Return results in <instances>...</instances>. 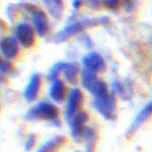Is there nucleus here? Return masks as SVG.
Here are the masks:
<instances>
[{"instance_id":"10","label":"nucleus","mask_w":152,"mask_h":152,"mask_svg":"<svg viewBox=\"0 0 152 152\" xmlns=\"http://www.w3.org/2000/svg\"><path fill=\"white\" fill-rule=\"evenodd\" d=\"M151 115H152V100L149 101L147 104L139 111V113L136 115V117L134 118V120H133V122L131 123V125H130L129 128L127 129L126 136L127 137L131 136L133 133L137 130L138 127H139L142 123H144Z\"/></svg>"},{"instance_id":"24","label":"nucleus","mask_w":152,"mask_h":152,"mask_svg":"<svg viewBox=\"0 0 152 152\" xmlns=\"http://www.w3.org/2000/svg\"><path fill=\"white\" fill-rule=\"evenodd\" d=\"M135 4L133 1H124V8H125L126 11H132L133 8H134Z\"/></svg>"},{"instance_id":"27","label":"nucleus","mask_w":152,"mask_h":152,"mask_svg":"<svg viewBox=\"0 0 152 152\" xmlns=\"http://www.w3.org/2000/svg\"><path fill=\"white\" fill-rule=\"evenodd\" d=\"M76 152H79V151H76Z\"/></svg>"},{"instance_id":"3","label":"nucleus","mask_w":152,"mask_h":152,"mask_svg":"<svg viewBox=\"0 0 152 152\" xmlns=\"http://www.w3.org/2000/svg\"><path fill=\"white\" fill-rule=\"evenodd\" d=\"M81 83L86 90L90 92L92 95H94L95 98L109 94L107 84L104 81L98 79L96 73L83 69L82 74H81Z\"/></svg>"},{"instance_id":"23","label":"nucleus","mask_w":152,"mask_h":152,"mask_svg":"<svg viewBox=\"0 0 152 152\" xmlns=\"http://www.w3.org/2000/svg\"><path fill=\"white\" fill-rule=\"evenodd\" d=\"M81 41L84 43V45H85L87 48H91L92 46H93V41H92L91 38L85 33L82 34V36H81Z\"/></svg>"},{"instance_id":"25","label":"nucleus","mask_w":152,"mask_h":152,"mask_svg":"<svg viewBox=\"0 0 152 152\" xmlns=\"http://www.w3.org/2000/svg\"><path fill=\"white\" fill-rule=\"evenodd\" d=\"M81 4H82V2L81 1H78V0H75V1H72V7L74 8L75 10H77L78 8L81 6Z\"/></svg>"},{"instance_id":"7","label":"nucleus","mask_w":152,"mask_h":152,"mask_svg":"<svg viewBox=\"0 0 152 152\" xmlns=\"http://www.w3.org/2000/svg\"><path fill=\"white\" fill-rule=\"evenodd\" d=\"M88 120V114L85 111L78 112L70 122V134L75 142L82 141L83 132L85 130V123Z\"/></svg>"},{"instance_id":"1","label":"nucleus","mask_w":152,"mask_h":152,"mask_svg":"<svg viewBox=\"0 0 152 152\" xmlns=\"http://www.w3.org/2000/svg\"><path fill=\"white\" fill-rule=\"evenodd\" d=\"M109 23L108 17H98V18H83L81 20L75 21L73 23H70L68 25L61 29L54 35L52 40L55 43H61L66 41L73 35L82 32L84 29L93 27L96 25H106Z\"/></svg>"},{"instance_id":"22","label":"nucleus","mask_w":152,"mask_h":152,"mask_svg":"<svg viewBox=\"0 0 152 152\" xmlns=\"http://www.w3.org/2000/svg\"><path fill=\"white\" fill-rule=\"evenodd\" d=\"M103 4L111 10H116L120 6V1H117V0H105V1H103Z\"/></svg>"},{"instance_id":"21","label":"nucleus","mask_w":152,"mask_h":152,"mask_svg":"<svg viewBox=\"0 0 152 152\" xmlns=\"http://www.w3.org/2000/svg\"><path fill=\"white\" fill-rule=\"evenodd\" d=\"M12 69L11 64L8 62V60H5V59H1V64H0V71H1V74L3 75L5 73L10 72Z\"/></svg>"},{"instance_id":"8","label":"nucleus","mask_w":152,"mask_h":152,"mask_svg":"<svg viewBox=\"0 0 152 152\" xmlns=\"http://www.w3.org/2000/svg\"><path fill=\"white\" fill-rule=\"evenodd\" d=\"M82 63L84 69L93 73L102 72L106 68V63H105L103 57L95 51L86 54L82 59Z\"/></svg>"},{"instance_id":"9","label":"nucleus","mask_w":152,"mask_h":152,"mask_svg":"<svg viewBox=\"0 0 152 152\" xmlns=\"http://www.w3.org/2000/svg\"><path fill=\"white\" fill-rule=\"evenodd\" d=\"M0 49H1L2 55L5 58H15L19 53V44L17 38L13 36H6L2 38L1 42H0Z\"/></svg>"},{"instance_id":"26","label":"nucleus","mask_w":152,"mask_h":152,"mask_svg":"<svg viewBox=\"0 0 152 152\" xmlns=\"http://www.w3.org/2000/svg\"><path fill=\"white\" fill-rule=\"evenodd\" d=\"M88 4L91 5V6H93V7H99L100 1H88Z\"/></svg>"},{"instance_id":"17","label":"nucleus","mask_w":152,"mask_h":152,"mask_svg":"<svg viewBox=\"0 0 152 152\" xmlns=\"http://www.w3.org/2000/svg\"><path fill=\"white\" fill-rule=\"evenodd\" d=\"M82 139L86 142V152H95V143H96V132L91 127H86L83 132Z\"/></svg>"},{"instance_id":"2","label":"nucleus","mask_w":152,"mask_h":152,"mask_svg":"<svg viewBox=\"0 0 152 152\" xmlns=\"http://www.w3.org/2000/svg\"><path fill=\"white\" fill-rule=\"evenodd\" d=\"M58 116V109L54 104L47 101L37 103L27 111L25 118L27 120H47L52 122L56 120Z\"/></svg>"},{"instance_id":"4","label":"nucleus","mask_w":152,"mask_h":152,"mask_svg":"<svg viewBox=\"0 0 152 152\" xmlns=\"http://www.w3.org/2000/svg\"><path fill=\"white\" fill-rule=\"evenodd\" d=\"M93 107L98 111L103 118L109 121H114L117 117L116 99L113 94H107L105 96L94 98Z\"/></svg>"},{"instance_id":"5","label":"nucleus","mask_w":152,"mask_h":152,"mask_svg":"<svg viewBox=\"0 0 152 152\" xmlns=\"http://www.w3.org/2000/svg\"><path fill=\"white\" fill-rule=\"evenodd\" d=\"M83 102V94L80 89L74 88L71 89L68 94V101H67L66 112H65V119L70 123L74 116L77 114L79 107L82 105Z\"/></svg>"},{"instance_id":"6","label":"nucleus","mask_w":152,"mask_h":152,"mask_svg":"<svg viewBox=\"0 0 152 152\" xmlns=\"http://www.w3.org/2000/svg\"><path fill=\"white\" fill-rule=\"evenodd\" d=\"M15 34L18 42L23 47L30 48L34 45L35 42L34 29L30 24L25 22L19 23L15 28Z\"/></svg>"},{"instance_id":"11","label":"nucleus","mask_w":152,"mask_h":152,"mask_svg":"<svg viewBox=\"0 0 152 152\" xmlns=\"http://www.w3.org/2000/svg\"><path fill=\"white\" fill-rule=\"evenodd\" d=\"M40 84H41V76L38 73H35L30 77V80L23 91L24 99L27 102H32L37 98Z\"/></svg>"},{"instance_id":"14","label":"nucleus","mask_w":152,"mask_h":152,"mask_svg":"<svg viewBox=\"0 0 152 152\" xmlns=\"http://www.w3.org/2000/svg\"><path fill=\"white\" fill-rule=\"evenodd\" d=\"M64 77L70 84L76 85L78 82V73H79V67L75 62H65V66L63 68Z\"/></svg>"},{"instance_id":"16","label":"nucleus","mask_w":152,"mask_h":152,"mask_svg":"<svg viewBox=\"0 0 152 152\" xmlns=\"http://www.w3.org/2000/svg\"><path fill=\"white\" fill-rule=\"evenodd\" d=\"M64 136L62 135H56L52 138H50L49 140H47L44 144H42L38 148V150L36 152H54L57 148H59L60 146H62L65 143Z\"/></svg>"},{"instance_id":"13","label":"nucleus","mask_w":152,"mask_h":152,"mask_svg":"<svg viewBox=\"0 0 152 152\" xmlns=\"http://www.w3.org/2000/svg\"><path fill=\"white\" fill-rule=\"evenodd\" d=\"M49 95L51 98L53 99V101H55L56 103H62L64 101L65 86L60 79H57L52 82L50 87Z\"/></svg>"},{"instance_id":"18","label":"nucleus","mask_w":152,"mask_h":152,"mask_svg":"<svg viewBox=\"0 0 152 152\" xmlns=\"http://www.w3.org/2000/svg\"><path fill=\"white\" fill-rule=\"evenodd\" d=\"M65 66V62H57L51 67V69L49 70L47 74V78L49 79L51 82L55 81L58 79V76H59V73L61 71H63V68Z\"/></svg>"},{"instance_id":"12","label":"nucleus","mask_w":152,"mask_h":152,"mask_svg":"<svg viewBox=\"0 0 152 152\" xmlns=\"http://www.w3.org/2000/svg\"><path fill=\"white\" fill-rule=\"evenodd\" d=\"M32 20H33L35 30L39 36H45L49 29V22H48L47 16L41 9L38 8L37 10L32 13Z\"/></svg>"},{"instance_id":"19","label":"nucleus","mask_w":152,"mask_h":152,"mask_svg":"<svg viewBox=\"0 0 152 152\" xmlns=\"http://www.w3.org/2000/svg\"><path fill=\"white\" fill-rule=\"evenodd\" d=\"M111 86H112L113 91L115 92L116 94H118L122 99H128V97H129L128 91L126 90L125 86L122 83H120V81L113 80L112 83H111Z\"/></svg>"},{"instance_id":"15","label":"nucleus","mask_w":152,"mask_h":152,"mask_svg":"<svg viewBox=\"0 0 152 152\" xmlns=\"http://www.w3.org/2000/svg\"><path fill=\"white\" fill-rule=\"evenodd\" d=\"M43 3L47 8L48 12L50 13V15L53 18L60 20L63 15V10H64V5L63 2L60 0H45L43 1Z\"/></svg>"},{"instance_id":"20","label":"nucleus","mask_w":152,"mask_h":152,"mask_svg":"<svg viewBox=\"0 0 152 152\" xmlns=\"http://www.w3.org/2000/svg\"><path fill=\"white\" fill-rule=\"evenodd\" d=\"M35 143H36V136H35V134H33V133H32V134H29L26 139L25 144H24V149H25L26 151L32 150V148L34 147Z\"/></svg>"}]
</instances>
